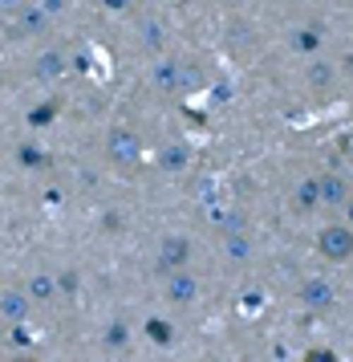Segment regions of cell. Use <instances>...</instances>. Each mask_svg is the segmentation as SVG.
Returning a JSON list of instances; mask_svg holds the SVG:
<instances>
[{"instance_id": "obj_18", "label": "cell", "mask_w": 353, "mask_h": 362, "mask_svg": "<svg viewBox=\"0 0 353 362\" xmlns=\"http://www.w3.org/2000/svg\"><path fill=\"white\" fill-rule=\"evenodd\" d=\"M289 45L297 53H317L321 49V33H317V29H297V33L289 37Z\"/></svg>"}, {"instance_id": "obj_20", "label": "cell", "mask_w": 353, "mask_h": 362, "mask_svg": "<svg viewBox=\"0 0 353 362\" xmlns=\"http://www.w3.org/2000/svg\"><path fill=\"white\" fill-rule=\"evenodd\" d=\"M146 338H150L155 346H171V338H175V329L167 326V322H159V317H150V322H146Z\"/></svg>"}, {"instance_id": "obj_4", "label": "cell", "mask_w": 353, "mask_h": 362, "mask_svg": "<svg viewBox=\"0 0 353 362\" xmlns=\"http://www.w3.org/2000/svg\"><path fill=\"white\" fill-rule=\"evenodd\" d=\"M199 297V281L191 277V269H171L167 273V301L171 305H191Z\"/></svg>"}, {"instance_id": "obj_8", "label": "cell", "mask_w": 353, "mask_h": 362, "mask_svg": "<svg viewBox=\"0 0 353 362\" xmlns=\"http://www.w3.org/2000/svg\"><path fill=\"white\" fill-rule=\"evenodd\" d=\"M29 305H32V297L25 293V289H4V293H0V317H4L8 326L25 322V317H29Z\"/></svg>"}, {"instance_id": "obj_23", "label": "cell", "mask_w": 353, "mask_h": 362, "mask_svg": "<svg viewBox=\"0 0 353 362\" xmlns=\"http://www.w3.org/2000/svg\"><path fill=\"white\" fill-rule=\"evenodd\" d=\"M53 110H57V106L45 102V106H37V110L29 115V122H32V127H45V122H53Z\"/></svg>"}, {"instance_id": "obj_12", "label": "cell", "mask_w": 353, "mask_h": 362, "mask_svg": "<svg viewBox=\"0 0 353 362\" xmlns=\"http://www.w3.org/2000/svg\"><path fill=\"white\" fill-rule=\"evenodd\" d=\"M317 180H321V204L325 208H341V204L349 199V183L341 180V175L329 171V175H317Z\"/></svg>"}, {"instance_id": "obj_30", "label": "cell", "mask_w": 353, "mask_h": 362, "mask_svg": "<svg viewBox=\"0 0 353 362\" xmlns=\"http://www.w3.org/2000/svg\"><path fill=\"white\" fill-rule=\"evenodd\" d=\"M345 69H349V74H353V53H349V57H345Z\"/></svg>"}, {"instance_id": "obj_10", "label": "cell", "mask_w": 353, "mask_h": 362, "mask_svg": "<svg viewBox=\"0 0 353 362\" xmlns=\"http://www.w3.org/2000/svg\"><path fill=\"white\" fill-rule=\"evenodd\" d=\"M150 82H155V90H162V94H179V62L175 57H159L155 69H150Z\"/></svg>"}, {"instance_id": "obj_21", "label": "cell", "mask_w": 353, "mask_h": 362, "mask_svg": "<svg viewBox=\"0 0 353 362\" xmlns=\"http://www.w3.org/2000/svg\"><path fill=\"white\" fill-rule=\"evenodd\" d=\"M199 86H203V69L179 62V90H199Z\"/></svg>"}, {"instance_id": "obj_22", "label": "cell", "mask_w": 353, "mask_h": 362, "mask_svg": "<svg viewBox=\"0 0 353 362\" xmlns=\"http://www.w3.org/2000/svg\"><path fill=\"white\" fill-rule=\"evenodd\" d=\"M16 155H20V163H25V167H41V163H45V151L37 147V143H25Z\"/></svg>"}, {"instance_id": "obj_25", "label": "cell", "mask_w": 353, "mask_h": 362, "mask_svg": "<svg viewBox=\"0 0 353 362\" xmlns=\"http://www.w3.org/2000/svg\"><path fill=\"white\" fill-rule=\"evenodd\" d=\"M138 0H102V8H110V13H130Z\"/></svg>"}, {"instance_id": "obj_1", "label": "cell", "mask_w": 353, "mask_h": 362, "mask_svg": "<svg viewBox=\"0 0 353 362\" xmlns=\"http://www.w3.org/2000/svg\"><path fill=\"white\" fill-rule=\"evenodd\" d=\"M317 252H321L325 261L345 264L353 257V228L349 224H325V228L317 232Z\"/></svg>"}, {"instance_id": "obj_24", "label": "cell", "mask_w": 353, "mask_h": 362, "mask_svg": "<svg viewBox=\"0 0 353 362\" xmlns=\"http://www.w3.org/2000/svg\"><path fill=\"white\" fill-rule=\"evenodd\" d=\"M37 4H41V8H45V13H49L53 21H57V17L65 13V8H69V0H37Z\"/></svg>"}, {"instance_id": "obj_33", "label": "cell", "mask_w": 353, "mask_h": 362, "mask_svg": "<svg viewBox=\"0 0 353 362\" xmlns=\"http://www.w3.org/2000/svg\"><path fill=\"white\" fill-rule=\"evenodd\" d=\"M0 293H4V289H0Z\"/></svg>"}, {"instance_id": "obj_32", "label": "cell", "mask_w": 353, "mask_h": 362, "mask_svg": "<svg viewBox=\"0 0 353 362\" xmlns=\"http://www.w3.org/2000/svg\"><path fill=\"white\" fill-rule=\"evenodd\" d=\"M349 264H353V257H349Z\"/></svg>"}, {"instance_id": "obj_16", "label": "cell", "mask_w": 353, "mask_h": 362, "mask_svg": "<svg viewBox=\"0 0 353 362\" xmlns=\"http://www.w3.org/2000/svg\"><path fill=\"white\" fill-rule=\"evenodd\" d=\"M224 252L232 261H248L252 257V240H248V232H227L224 236Z\"/></svg>"}, {"instance_id": "obj_13", "label": "cell", "mask_w": 353, "mask_h": 362, "mask_svg": "<svg viewBox=\"0 0 353 362\" xmlns=\"http://www.w3.org/2000/svg\"><path fill=\"white\" fill-rule=\"evenodd\" d=\"M102 342H106V350H114V354H122V350H130V326L118 317V322H110L106 326V334H102Z\"/></svg>"}, {"instance_id": "obj_6", "label": "cell", "mask_w": 353, "mask_h": 362, "mask_svg": "<svg viewBox=\"0 0 353 362\" xmlns=\"http://www.w3.org/2000/svg\"><path fill=\"white\" fill-rule=\"evenodd\" d=\"M13 17H16V33H20V37H41L49 25H53V17H49L41 4H25V8L13 13Z\"/></svg>"}, {"instance_id": "obj_31", "label": "cell", "mask_w": 353, "mask_h": 362, "mask_svg": "<svg viewBox=\"0 0 353 362\" xmlns=\"http://www.w3.org/2000/svg\"><path fill=\"white\" fill-rule=\"evenodd\" d=\"M345 155H349V159H353V139H349V147H345Z\"/></svg>"}, {"instance_id": "obj_7", "label": "cell", "mask_w": 353, "mask_h": 362, "mask_svg": "<svg viewBox=\"0 0 353 362\" xmlns=\"http://www.w3.org/2000/svg\"><path fill=\"white\" fill-rule=\"evenodd\" d=\"M321 208V180L317 175H309V180L297 183V192H292V212L297 216H309Z\"/></svg>"}, {"instance_id": "obj_26", "label": "cell", "mask_w": 353, "mask_h": 362, "mask_svg": "<svg viewBox=\"0 0 353 362\" xmlns=\"http://www.w3.org/2000/svg\"><path fill=\"white\" fill-rule=\"evenodd\" d=\"M20 326H25V322H16V326H13V346H20V350H25V346H29L32 338H29V334H25Z\"/></svg>"}, {"instance_id": "obj_19", "label": "cell", "mask_w": 353, "mask_h": 362, "mask_svg": "<svg viewBox=\"0 0 353 362\" xmlns=\"http://www.w3.org/2000/svg\"><path fill=\"white\" fill-rule=\"evenodd\" d=\"M309 86H313L317 94H325V90L333 86V66H329V62H313V66H309Z\"/></svg>"}, {"instance_id": "obj_28", "label": "cell", "mask_w": 353, "mask_h": 362, "mask_svg": "<svg viewBox=\"0 0 353 362\" xmlns=\"http://www.w3.org/2000/svg\"><path fill=\"white\" fill-rule=\"evenodd\" d=\"M29 0H0V13H20Z\"/></svg>"}, {"instance_id": "obj_15", "label": "cell", "mask_w": 353, "mask_h": 362, "mask_svg": "<svg viewBox=\"0 0 353 362\" xmlns=\"http://www.w3.org/2000/svg\"><path fill=\"white\" fill-rule=\"evenodd\" d=\"M138 37H143V49H150V53L167 49V29H162L159 21H143V29H138Z\"/></svg>"}, {"instance_id": "obj_29", "label": "cell", "mask_w": 353, "mask_h": 362, "mask_svg": "<svg viewBox=\"0 0 353 362\" xmlns=\"http://www.w3.org/2000/svg\"><path fill=\"white\" fill-rule=\"evenodd\" d=\"M345 216H349V220H353V199H345Z\"/></svg>"}, {"instance_id": "obj_11", "label": "cell", "mask_w": 353, "mask_h": 362, "mask_svg": "<svg viewBox=\"0 0 353 362\" xmlns=\"http://www.w3.org/2000/svg\"><path fill=\"white\" fill-rule=\"evenodd\" d=\"M159 167L162 171H187L191 167V147L187 143H167V147H159Z\"/></svg>"}, {"instance_id": "obj_14", "label": "cell", "mask_w": 353, "mask_h": 362, "mask_svg": "<svg viewBox=\"0 0 353 362\" xmlns=\"http://www.w3.org/2000/svg\"><path fill=\"white\" fill-rule=\"evenodd\" d=\"M215 228L224 232H248V216L240 212V208H220V212H215Z\"/></svg>"}, {"instance_id": "obj_2", "label": "cell", "mask_w": 353, "mask_h": 362, "mask_svg": "<svg viewBox=\"0 0 353 362\" xmlns=\"http://www.w3.org/2000/svg\"><path fill=\"white\" fill-rule=\"evenodd\" d=\"M106 155H110L118 167H130L143 159V139L130 131V127H114L110 134H106Z\"/></svg>"}, {"instance_id": "obj_5", "label": "cell", "mask_w": 353, "mask_h": 362, "mask_svg": "<svg viewBox=\"0 0 353 362\" xmlns=\"http://www.w3.org/2000/svg\"><path fill=\"white\" fill-rule=\"evenodd\" d=\"M301 301H305V310H333V301H337V293H333V285H329V277H305L301 281Z\"/></svg>"}, {"instance_id": "obj_9", "label": "cell", "mask_w": 353, "mask_h": 362, "mask_svg": "<svg viewBox=\"0 0 353 362\" xmlns=\"http://www.w3.org/2000/svg\"><path fill=\"white\" fill-rule=\"evenodd\" d=\"M69 69L61 49H41L37 53V62H32V74L41 78V82H61V74Z\"/></svg>"}, {"instance_id": "obj_17", "label": "cell", "mask_w": 353, "mask_h": 362, "mask_svg": "<svg viewBox=\"0 0 353 362\" xmlns=\"http://www.w3.org/2000/svg\"><path fill=\"white\" fill-rule=\"evenodd\" d=\"M25 293H29L32 301H49V297L57 293V281L49 277V273H37V277H29V285H25Z\"/></svg>"}, {"instance_id": "obj_27", "label": "cell", "mask_w": 353, "mask_h": 362, "mask_svg": "<svg viewBox=\"0 0 353 362\" xmlns=\"http://www.w3.org/2000/svg\"><path fill=\"white\" fill-rule=\"evenodd\" d=\"M57 285H61L65 293H73V289H78V273H61V281H57Z\"/></svg>"}, {"instance_id": "obj_3", "label": "cell", "mask_w": 353, "mask_h": 362, "mask_svg": "<svg viewBox=\"0 0 353 362\" xmlns=\"http://www.w3.org/2000/svg\"><path fill=\"white\" fill-rule=\"evenodd\" d=\"M187 264H191V240H187V236H167L159 245L155 269H159V273H171V269H187Z\"/></svg>"}]
</instances>
